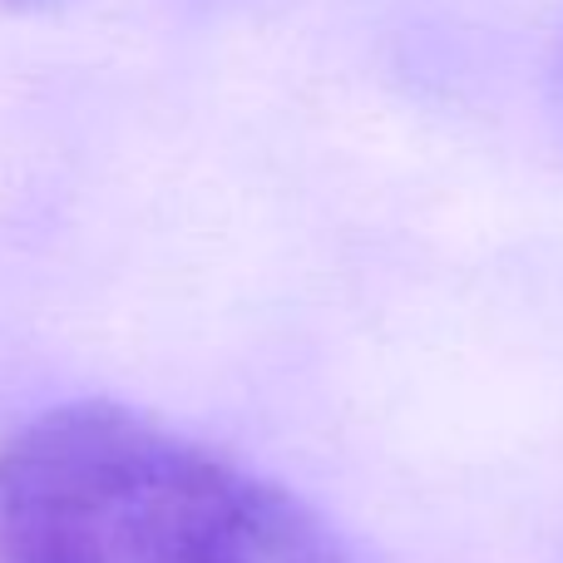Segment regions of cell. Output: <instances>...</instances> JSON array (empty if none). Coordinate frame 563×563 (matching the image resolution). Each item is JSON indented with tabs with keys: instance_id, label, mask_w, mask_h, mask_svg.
<instances>
[{
	"instance_id": "cell-1",
	"label": "cell",
	"mask_w": 563,
	"mask_h": 563,
	"mask_svg": "<svg viewBox=\"0 0 563 563\" xmlns=\"http://www.w3.org/2000/svg\"><path fill=\"white\" fill-rule=\"evenodd\" d=\"M0 563H351L291 489L124 406H55L0 450Z\"/></svg>"
}]
</instances>
